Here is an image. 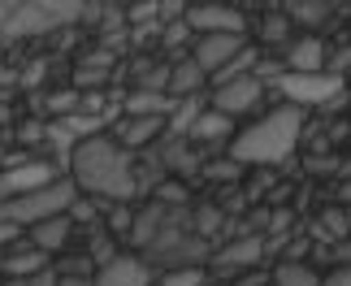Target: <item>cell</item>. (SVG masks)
Masks as SVG:
<instances>
[{"label":"cell","instance_id":"1","mask_svg":"<svg viewBox=\"0 0 351 286\" xmlns=\"http://www.w3.org/2000/svg\"><path fill=\"white\" fill-rule=\"evenodd\" d=\"M70 182L83 187L87 195H96L100 204H130L139 195V187H134V156L121 143H113L109 134L83 139L70 152Z\"/></svg>","mask_w":351,"mask_h":286},{"label":"cell","instance_id":"2","mask_svg":"<svg viewBox=\"0 0 351 286\" xmlns=\"http://www.w3.org/2000/svg\"><path fill=\"white\" fill-rule=\"evenodd\" d=\"M304 139V113L291 104L269 108L265 117H256L247 130H234L230 139V160L247 165H282L295 156V147Z\"/></svg>","mask_w":351,"mask_h":286},{"label":"cell","instance_id":"3","mask_svg":"<svg viewBox=\"0 0 351 286\" xmlns=\"http://www.w3.org/2000/svg\"><path fill=\"white\" fill-rule=\"evenodd\" d=\"M74 182L70 178H57L48 187L31 191V195H13V200H0V222L18 226V230H31L39 222H48V217H65L74 204Z\"/></svg>","mask_w":351,"mask_h":286},{"label":"cell","instance_id":"4","mask_svg":"<svg viewBox=\"0 0 351 286\" xmlns=\"http://www.w3.org/2000/svg\"><path fill=\"white\" fill-rule=\"evenodd\" d=\"M78 18H83V5H57V0H44V5H9V18H5L0 39L52 35L57 26H70Z\"/></svg>","mask_w":351,"mask_h":286},{"label":"cell","instance_id":"5","mask_svg":"<svg viewBox=\"0 0 351 286\" xmlns=\"http://www.w3.org/2000/svg\"><path fill=\"white\" fill-rule=\"evenodd\" d=\"M282 95H287V104L291 108H330V104H339V95H343V74H334V70H321V74H282L278 83H274Z\"/></svg>","mask_w":351,"mask_h":286},{"label":"cell","instance_id":"6","mask_svg":"<svg viewBox=\"0 0 351 286\" xmlns=\"http://www.w3.org/2000/svg\"><path fill=\"white\" fill-rule=\"evenodd\" d=\"M265 95H269V87L261 83L256 74H247V78H234V83H221V87H213V113H221V117H247V113H256V108L265 104Z\"/></svg>","mask_w":351,"mask_h":286},{"label":"cell","instance_id":"7","mask_svg":"<svg viewBox=\"0 0 351 286\" xmlns=\"http://www.w3.org/2000/svg\"><path fill=\"white\" fill-rule=\"evenodd\" d=\"M191 35H243L247 39V18L234 5H191L182 13Z\"/></svg>","mask_w":351,"mask_h":286},{"label":"cell","instance_id":"8","mask_svg":"<svg viewBox=\"0 0 351 286\" xmlns=\"http://www.w3.org/2000/svg\"><path fill=\"white\" fill-rule=\"evenodd\" d=\"M243 48H247V39H243V35H195L191 61L204 70V78H213V74H221Z\"/></svg>","mask_w":351,"mask_h":286},{"label":"cell","instance_id":"9","mask_svg":"<svg viewBox=\"0 0 351 286\" xmlns=\"http://www.w3.org/2000/svg\"><path fill=\"white\" fill-rule=\"evenodd\" d=\"M57 178H65V174H61L57 165H48V160H22V165H13V169L0 174V200L31 195V191L57 182Z\"/></svg>","mask_w":351,"mask_h":286},{"label":"cell","instance_id":"10","mask_svg":"<svg viewBox=\"0 0 351 286\" xmlns=\"http://www.w3.org/2000/svg\"><path fill=\"white\" fill-rule=\"evenodd\" d=\"M282 70L287 74H321V70H330V52L317 35L291 39L287 52H282Z\"/></svg>","mask_w":351,"mask_h":286},{"label":"cell","instance_id":"11","mask_svg":"<svg viewBox=\"0 0 351 286\" xmlns=\"http://www.w3.org/2000/svg\"><path fill=\"white\" fill-rule=\"evenodd\" d=\"M160 130H165V117H126V113H121L113 121L109 139L121 143L126 152H134V147H156L160 143Z\"/></svg>","mask_w":351,"mask_h":286},{"label":"cell","instance_id":"12","mask_svg":"<svg viewBox=\"0 0 351 286\" xmlns=\"http://www.w3.org/2000/svg\"><path fill=\"white\" fill-rule=\"evenodd\" d=\"M261 256H265V235H239L234 243H226L213 261H217L221 274H239V269L261 265Z\"/></svg>","mask_w":351,"mask_h":286},{"label":"cell","instance_id":"13","mask_svg":"<svg viewBox=\"0 0 351 286\" xmlns=\"http://www.w3.org/2000/svg\"><path fill=\"white\" fill-rule=\"evenodd\" d=\"M91 286H152V278H147V265L139 256H117L104 269H96Z\"/></svg>","mask_w":351,"mask_h":286},{"label":"cell","instance_id":"14","mask_svg":"<svg viewBox=\"0 0 351 286\" xmlns=\"http://www.w3.org/2000/svg\"><path fill=\"white\" fill-rule=\"evenodd\" d=\"M173 108H178L173 95H165V91H143V87H134L126 100H121V113H126V117H165L169 121Z\"/></svg>","mask_w":351,"mask_h":286},{"label":"cell","instance_id":"15","mask_svg":"<svg viewBox=\"0 0 351 286\" xmlns=\"http://www.w3.org/2000/svg\"><path fill=\"white\" fill-rule=\"evenodd\" d=\"M70 235H74V222H70V217H48V222L31 226V248L44 252V256H52V252H61L65 243H70Z\"/></svg>","mask_w":351,"mask_h":286},{"label":"cell","instance_id":"16","mask_svg":"<svg viewBox=\"0 0 351 286\" xmlns=\"http://www.w3.org/2000/svg\"><path fill=\"white\" fill-rule=\"evenodd\" d=\"M156 156H160V165H165V174H195L204 160H199V152L186 139H165V143H156Z\"/></svg>","mask_w":351,"mask_h":286},{"label":"cell","instance_id":"17","mask_svg":"<svg viewBox=\"0 0 351 286\" xmlns=\"http://www.w3.org/2000/svg\"><path fill=\"white\" fill-rule=\"evenodd\" d=\"M221 139H234V121L213 113V108H204L186 130V143H221Z\"/></svg>","mask_w":351,"mask_h":286},{"label":"cell","instance_id":"18","mask_svg":"<svg viewBox=\"0 0 351 286\" xmlns=\"http://www.w3.org/2000/svg\"><path fill=\"white\" fill-rule=\"evenodd\" d=\"M208 78H204V70H199V65L186 57V61H173L169 65V95L173 100H191V95H199V87H204Z\"/></svg>","mask_w":351,"mask_h":286},{"label":"cell","instance_id":"19","mask_svg":"<svg viewBox=\"0 0 351 286\" xmlns=\"http://www.w3.org/2000/svg\"><path fill=\"white\" fill-rule=\"evenodd\" d=\"M48 269V256L44 252H35V248H26V252H9L5 261H0V274H5L9 282H18V278H35V274H44Z\"/></svg>","mask_w":351,"mask_h":286},{"label":"cell","instance_id":"20","mask_svg":"<svg viewBox=\"0 0 351 286\" xmlns=\"http://www.w3.org/2000/svg\"><path fill=\"white\" fill-rule=\"evenodd\" d=\"M269 282L274 286H321V274H317V265H308V261H278Z\"/></svg>","mask_w":351,"mask_h":286},{"label":"cell","instance_id":"21","mask_svg":"<svg viewBox=\"0 0 351 286\" xmlns=\"http://www.w3.org/2000/svg\"><path fill=\"white\" fill-rule=\"evenodd\" d=\"M221 226H226V213L217 208V204H195V208H191V235L195 239L213 243L221 235Z\"/></svg>","mask_w":351,"mask_h":286},{"label":"cell","instance_id":"22","mask_svg":"<svg viewBox=\"0 0 351 286\" xmlns=\"http://www.w3.org/2000/svg\"><path fill=\"white\" fill-rule=\"evenodd\" d=\"M261 39H265V44H287V39H291V18H287V13H269V18L261 22Z\"/></svg>","mask_w":351,"mask_h":286},{"label":"cell","instance_id":"23","mask_svg":"<svg viewBox=\"0 0 351 286\" xmlns=\"http://www.w3.org/2000/svg\"><path fill=\"white\" fill-rule=\"evenodd\" d=\"M204 178L208 182H239L243 178V165H239V160H230V156L208 160V165H204Z\"/></svg>","mask_w":351,"mask_h":286},{"label":"cell","instance_id":"24","mask_svg":"<svg viewBox=\"0 0 351 286\" xmlns=\"http://www.w3.org/2000/svg\"><path fill=\"white\" fill-rule=\"evenodd\" d=\"M282 13L291 18V26H295V22H304V26H317V22H326V18H330V5H287Z\"/></svg>","mask_w":351,"mask_h":286},{"label":"cell","instance_id":"25","mask_svg":"<svg viewBox=\"0 0 351 286\" xmlns=\"http://www.w3.org/2000/svg\"><path fill=\"white\" fill-rule=\"evenodd\" d=\"M152 195H156V204H160V208H186V200H191L182 182H169V178L160 182V187L152 191Z\"/></svg>","mask_w":351,"mask_h":286},{"label":"cell","instance_id":"26","mask_svg":"<svg viewBox=\"0 0 351 286\" xmlns=\"http://www.w3.org/2000/svg\"><path fill=\"white\" fill-rule=\"evenodd\" d=\"M160 286H204V269H169L165 278H160Z\"/></svg>","mask_w":351,"mask_h":286},{"label":"cell","instance_id":"27","mask_svg":"<svg viewBox=\"0 0 351 286\" xmlns=\"http://www.w3.org/2000/svg\"><path fill=\"white\" fill-rule=\"evenodd\" d=\"M65 217H70L74 226H78V222H91V226H96L100 208H96V204H91V200H74V204H70V213H65Z\"/></svg>","mask_w":351,"mask_h":286},{"label":"cell","instance_id":"28","mask_svg":"<svg viewBox=\"0 0 351 286\" xmlns=\"http://www.w3.org/2000/svg\"><path fill=\"white\" fill-rule=\"evenodd\" d=\"M109 222H113V230H117V235H126V239H130V226H134V213H130V204H113Z\"/></svg>","mask_w":351,"mask_h":286},{"label":"cell","instance_id":"29","mask_svg":"<svg viewBox=\"0 0 351 286\" xmlns=\"http://www.w3.org/2000/svg\"><path fill=\"white\" fill-rule=\"evenodd\" d=\"M160 39L173 48V44H182V39H191V26H186V22H169V26H160Z\"/></svg>","mask_w":351,"mask_h":286},{"label":"cell","instance_id":"30","mask_svg":"<svg viewBox=\"0 0 351 286\" xmlns=\"http://www.w3.org/2000/svg\"><path fill=\"white\" fill-rule=\"evenodd\" d=\"M321 286H351V265H339V269H330V274L321 278Z\"/></svg>","mask_w":351,"mask_h":286},{"label":"cell","instance_id":"31","mask_svg":"<svg viewBox=\"0 0 351 286\" xmlns=\"http://www.w3.org/2000/svg\"><path fill=\"white\" fill-rule=\"evenodd\" d=\"M5 286H57V274L44 269V274H35V278H18V282H5Z\"/></svg>","mask_w":351,"mask_h":286},{"label":"cell","instance_id":"32","mask_svg":"<svg viewBox=\"0 0 351 286\" xmlns=\"http://www.w3.org/2000/svg\"><path fill=\"white\" fill-rule=\"evenodd\" d=\"M57 274V269H52ZM57 286H91V278H78V274H57Z\"/></svg>","mask_w":351,"mask_h":286},{"label":"cell","instance_id":"33","mask_svg":"<svg viewBox=\"0 0 351 286\" xmlns=\"http://www.w3.org/2000/svg\"><path fill=\"white\" fill-rule=\"evenodd\" d=\"M18 235H22V230H18V226H9V222H0V248H9V243H13V239H18Z\"/></svg>","mask_w":351,"mask_h":286},{"label":"cell","instance_id":"34","mask_svg":"<svg viewBox=\"0 0 351 286\" xmlns=\"http://www.w3.org/2000/svg\"><path fill=\"white\" fill-rule=\"evenodd\" d=\"M339 200H343V208H351V178H343V187H339Z\"/></svg>","mask_w":351,"mask_h":286},{"label":"cell","instance_id":"35","mask_svg":"<svg viewBox=\"0 0 351 286\" xmlns=\"http://www.w3.org/2000/svg\"><path fill=\"white\" fill-rule=\"evenodd\" d=\"M5 18H9V5H0V31H5Z\"/></svg>","mask_w":351,"mask_h":286},{"label":"cell","instance_id":"36","mask_svg":"<svg viewBox=\"0 0 351 286\" xmlns=\"http://www.w3.org/2000/svg\"><path fill=\"white\" fill-rule=\"evenodd\" d=\"M343 213H347V226H351V208H343Z\"/></svg>","mask_w":351,"mask_h":286}]
</instances>
